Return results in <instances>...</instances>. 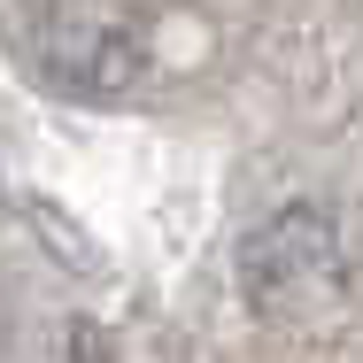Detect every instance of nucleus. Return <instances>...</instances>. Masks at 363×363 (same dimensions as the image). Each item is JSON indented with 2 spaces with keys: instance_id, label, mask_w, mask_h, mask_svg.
<instances>
[{
  "instance_id": "obj_1",
  "label": "nucleus",
  "mask_w": 363,
  "mask_h": 363,
  "mask_svg": "<svg viewBox=\"0 0 363 363\" xmlns=\"http://www.w3.org/2000/svg\"><path fill=\"white\" fill-rule=\"evenodd\" d=\"M340 279V255H333V232L317 209H286L255 247H247V294L255 301H286V286H333Z\"/></svg>"
}]
</instances>
